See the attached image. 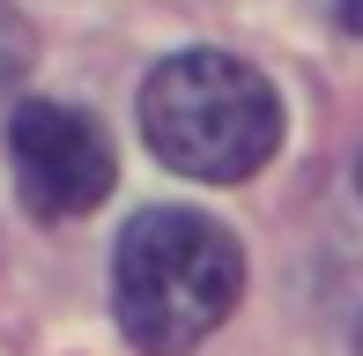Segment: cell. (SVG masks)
I'll return each instance as SVG.
<instances>
[{"label":"cell","mask_w":363,"mask_h":356,"mask_svg":"<svg viewBox=\"0 0 363 356\" xmlns=\"http://www.w3.org/2000/svg\"><path fill=\"white\" fill-rule=\"evenodd\" d=\"M23 74H30V23L0 0V96L23 82Z\"/></svg>","instance_id":"4"},{"label":"cell","mask_w":363,"mask_h":356,"mask_svg":"<svg viewBox=\"0 0 363 356\" xmlns=\"http://www.w3.org/2000/svg\"><path fill=\"white\" fill-rule=\"evenodd\" d=\"M334 15H341V30H349V38H363V0H334Z\"/></svg>","instance_id":"5"},{"label":"cell","mask_w":363,"mask_h":356,"mask_svg":"<svg viewBox=\"0 0 363 356\" xmlns=\"http://www.w3.org/2000/svg\"><path fill=\"white\" fill-rule=\"evenodd\" d=\"M141 134L171 171L238 186L282 149V96L230 52H178L141 82Z\"/></svg>","instance_id":"2"},{"label":"cell","mask_w":363,"mask_h":356,"mask_svg":"<svg viewBox=\"0 0 363 356\" xmlns=\"http://www.w3.org/2000/svg\"><path fill=\"white\" fill-rule=\"evenodd\" d=\"M8 164H15L23 201L38 208L45 223L89 216V208L111 193V178H119L111 134L89 119V111L52 104V96H30V104H15V119H8Z\"/></svg>","instance_id":"3"},{"label":"cell","mask_w":363,"mask_h":356,"mask_svg":"<svg viewBox=\"0 0 363 356\" xmlns=\"http://www.w3.org/2000/svg\"><path fill=\"white\" fill-rule=\"evenodd\" d=\"M356 342H363V327H356Z\"/></svg>","instance_id":"6"},{"label":"cell","mask_w":363,"mask_h":356,"mask_svg":"<svg viewBox=\"0 0 363 356\" xmlns=\"http://www.w3.org/2000/svg\"><path fill=\"white\" fill-rule=\"evenodd\" d=\"M245 252L201 208H141L111 260V312L141 356H193L230 319Z\"/></svg>","instance_id":"1"}]
</instances>
